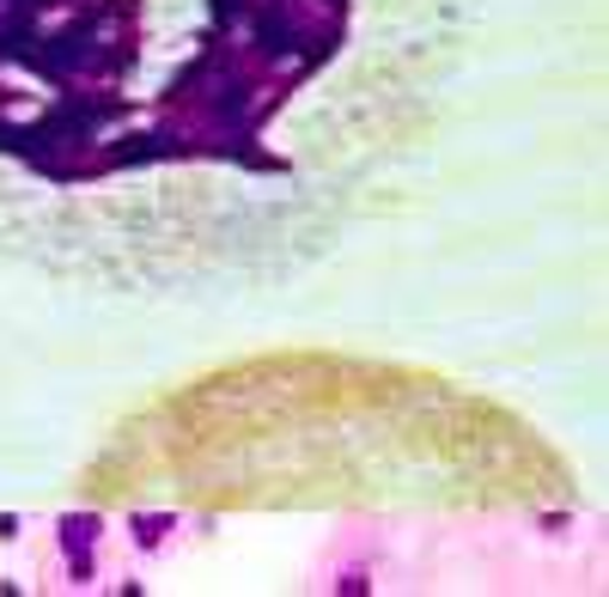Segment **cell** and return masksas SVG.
<instances>
[{"instance_id":"obj_3","label":"cell","mask_w":609,"mask_h":597,"mask_svg":"<svg viewBox=\"0 0 609 597\" xmlns=\"http://www.w3.org/2000/svg\"><path fill=\"white\" fill-rule=\"evenodd\" d=\"M165 531H171V518H159V512H141V518H129V537L141 549H159L165 543Z\"/></svg>"},{"instance_id":"obj_1","label":"cell","mask_w":609,"mask_h":597,"mask_svg":"<svg viewBox=\"0 0 609 597\" xmlns=\"http://www.w3.org/2000/svg\"><path fill=\"white\" fill-rule=\"evenodd\" d=\"M469 0H0V165L177 189L189 244L292 268L433 129Z\"/></svg>"},{"instance_id":"obj_2","label":"cell","mask_w":609,"mask_h":597,"mask_svg":"<svg viewBox=\"0 0 609 597\" xmlns=\"http://www.w3.org/2000/svg\"><path fill=\"white\" fill-rule=\"evenodd\" d=\"M92 543H98V518L92 512H67L62 518V555L67 561H86V555H92Z\"/></svg>"}]
</instances>
